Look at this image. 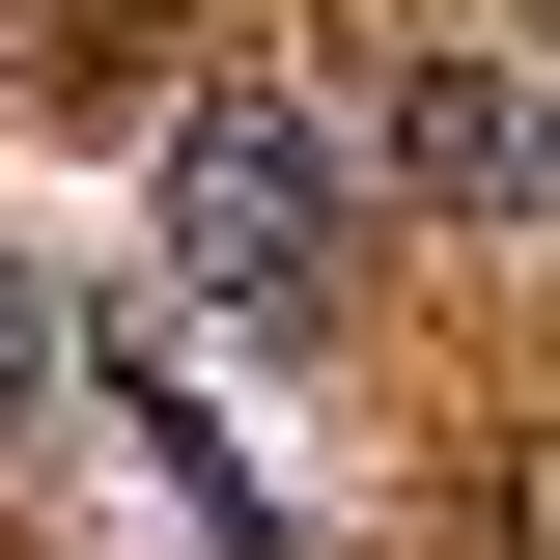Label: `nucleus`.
<instances>
[{
    "instance_id": "1",
    "label": "nucleus",
    "mask_w": 560,
    "mask_h": 560,
    "mask_svg": "<svg viewBox=\"0 0 560 560\" xmlns=\"http://www.w3.org/2000/svg\"><path fill=\"white\" fill-rule=\"evenodd\" d=\"M337 253H364V168L308 84H197L168 113V280L224 337H337Z\"/></svg>"
},
{
    "instance_id": "3",
    "label": "nucleus",
    "mask_w": 560,
    "mask_h": 560,
    "mask_svg": "<svg viewBox=\"0 0 560 560\" xmlns=\"http://www.w3.org/2000/svg\"><path fill=\"white\" fill-rule=\"evenodd\" d=\"M28 393H57V308H28V280H0V420H28Z\"/></svg>"
},
{
    "instance_id": "2",
    "label": "nucleus",
    "mask_w": 560,
    "mask_h": 560,
    "mask_svg": "<svg viewBox=\"0 0 560 560\" xmlns=\"http://www.w3.org/2000/svg\"><path fill=\"white\" fill-rule=\"evenodd\" d=\"M393 197H448V224L560 197V113H533V57H393Z\"/></svg>"
}]
</instances>
